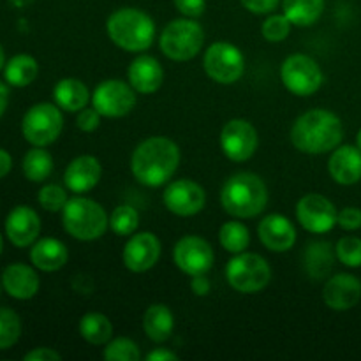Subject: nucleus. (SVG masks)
I'll return each mask as SVG.
<instances>
[{"mask_svg": "<svg viewBox=\"0 0 361 361\" xmlns=\"http://www.w3.org/2000/svg\"><path fill=\"white\" fill-rule=\"evenodd\" d=\"M249 13L270 14L279 7L281 0H240Z\"/></svg>", "mask_w": 361, "mask_h": 361, "instance_id": "42", "label": "nucleus"}, {"mask_svg": "<svg viewBox=\"0 0 361 361\" xmlns=\"http://www.w3.org/2000/svg\"><path fill=\"white\" fill-rule=\"evenodd\" d=\"M129 83L137 94H155L164 81V69L161 62L150 55H140L130 62L127 71Z\"/></svg>", "mask_w": 361, "mask_h": 361, "instance_id": "21", "label": "nucleus"}, {"mask_svg": "<svg viewBox=\"0 0 361 361\" xmlns=\"http://www.w3.org/2000/svg\"><path fill=\"white\" fill-rule=\"evenodd\" d=\"M161 250V242L154 233H134L123 247V264L127 270L134 271V274H145L157 264Z\"/></svg>", "mask_w": 361, "mask_h": 361, "instance_id": "16", "label": "nucleus"}, {"mask_svg": "<svg viewBox=\"0 0 361 361\" xmlns=\"http://www.w3.org/2000/svg\"><path fill=\"white\" fill-rule=\"evenodd\" d=\"M337 259L348 268L361 267V238L358 236H344L335 247Z\"/></svg>", "mask_w": 361, "mask_h": 361, "instance_id": "36", "label": "nucleus"}, {"mask_svg": "<svg viewBox=\"0 0 361 361\" xmlns=\"http://www.w3.org/2000/svg\"><path fill=\"white\" fill-rule=\"evenodd\" d=\"M281 80L291 94L309 97L323 87L324 74L312 56L296 53L288 56L282 63Z\"/></svg>", "mask_w": 361, "mask_h": 361, "instance_id": "9", "label": "nucleus"}, {"mask_svg": "<svg viewBox=\"0 0 361 361\" xmlns=\"http://www.w3.org/2000/svg\"><path fill=\"white\" fill-rule=\"evenodd\" d=\"M2 286L9 296L16 300H30L39 291V275L28 264L14 263L4 270Z\"/></svg>", "mask_w": 361, "mask_h": 361, "instance_id": "23", "label": "nucleus"}, {"mask_svg": "<svg viewBox=\"0 0 361 361\" xmlns=\"http://www.w3.org/2000/svg\"><path fill=\"white\" fill-rule=\"evenodd\" d=\"M190 289H192L194 295L197 296L208 295V293H210V281L207 279V274L190 277Z\"/></svg>", "mask_w": 361, "mask_h": 361, "instance_id": "44", "label": "nucleus"}, {"mask_svg": "<svg viewBox=\"0 0 361 361\" xmlns=\"http://www.w3.org/2000/svg\"><path fill=\"white\" fill-rule=\"evenodd\" d=\"M109 228L116 236H130L140 228V214L136 208L120 204L111 212L109 217Z\"/></svg>", "mask_w": 361, "mask_h": 361, "instance_id": "33", "label": "nucleus"}, {"mask_svg": "<svg viewBox=\"0 0 361 361\" xmlns=\"http://www.w3.org/2000/svg\"><path fill=\"white\" fill-rule=\"evenodd\" d=\"M63 229L80 242H94L104 236L109 228V217L102 204L78 194L67 200L62 210Z\"/></svg>", "mask_w": 361, "mask_h": 361, "instance_id": "5", "label": "nucleus"}, {"mask_svg": "<svg viewBox=\"0 0 361 361\" xmlns=\"http://www.w3.org/2000/svg\"><path fill=\"white\" fill-rule=\"evenodd\" d=\"M219 242L228 252L240 254L249 249L250 233L245 224L238 221H229L219 229Z\"/></svg>", "mask_w": 361, "mask_h": 361, "instance_id": "32", "label": "nucleus"}, {"mask_svg": "<svg viewBox=\"0 0 361 361\" xmlns=\"http://www.w3.org/2000/svg\"><path fill=\"white\" fill-rule=\"evenodd\" d=\"M176 11L185 18H200L207 9V0H173Z\"/></svg>", "mask_w": 361, "mask_h": 361, "instance_id": "41", "label": "nucleus"}, {"mask_svg": "<svg viewBox=\"0 0 361 361\" xmlns=\"http://www.w3.org/2000/svg\"><path fill=\"white\" fill-rule=\"evenodd\" d=\"M143 330L150 341L162 344L171 337L175 330V316L162 303L150 305L143 316Z\"/></svg>", "mask_w": 361, "mask_h": 361, "instance_id": "26", "label": "nucleus"}, {"mask_svg": "<svg viewBox=\"0 0 361 361\" xmlns=\"http://www.w3.org/2000/svg\"><path fill=\"white\" fill-rule=\"evenodd\" d=\"M180 164V148L164 136L141 141L130 159L133 175L141 185L161 187L173 178Z\"/></svg>", "mask_w": 361, "mask_h": 361, "instance_id": "1", "label": "nucleus"}, {"mask_svg": "<svg viewBox=\"0 0 361 361\" xmlns=\"http://www.w3.org/2000/svg\"><path fill=\"white\" fill-rule=\"evenodd\" d=\"M162 201L171 214L178 217H192L200 214L207 204V192L200 183L182 178L175 180L166 187Z\"/></svg>", "mask_w": 361, "mask_h": 361, "instance_id": "15", "label": "nucleus"}, {"mask_svg": "<svg viewBox=\"0 0 361 361\" xmlns=\"http://www.w3.org/2000/svg\"><path fill=\"white\" fill-rule=\"evenodd\" d=\"M7 102H9V88L6 87V83L0 81V116H2L4 111H6Z\"/></svg>", "mask_w": 361, "mask_h": 361, "instance_id": "47", "label": "nucleus"}, {"mask_svg": "<svg viewBox=\"0 0 361 361\" xmlns=\"http://www.w3.org/2000/svg\"><path fill=\"white\" fill-rule=\"evenodd\" d=\"M63 129L62 111L51 102L34 104L23 116L21 133L25 140L34 147H48L59 140Z\"/></svg>", "mask_w": 361, "mask_h": 361, "instance_id": "8", "label": "nucleus"}, {"mask_svg": "<svg viewBox=\"0 0 361 361\" xmlns=\"http://www.w3.org/2000/svg\"><path fill=\"white\" fill-rule=\"evenodd\" d=\"M335 250L328 242H314L305 250V270L314 281H323L330 277L334 270Z\"/></svg>", "mask_w": 361, "mask_h": 361, "instance_id": "27", "label": "nucleus"}, {"mask_svg": "<svg viewBox=\"0 0 361 361\" xmlns=\"http://www.w3.org/2000/svg\"><path fill=\"white\" fill-rule=\"evenodd\" d=\"M337 224L345 231H356L361 228V210L356 207L342 208L337 215Z\"/></svg>", "mask_w": 361, "mask_h": 361, "instance_id": "40", "label": "nucleus"}, {"mask_svg": "<svg viewBox=\"0 0 361 361\" xmlns=\"http://www.w3.org/2000/svg\"><path fill=\"white\" fill-rule=\"evenodd\" d=\"M39 233H41V219L37 212L25 204H20L9 212L6 219V235L14 247L23 249L32 245L37 240Z\"/></svg>", "mask_w": 361, "mask_h": 361, "instance_id": "18", "label": "nucleus"}, {"mask_svg": "<svg viewBox=\"0 0 361 361\" xmlns=\"http://www.w3.org/2000/svg\"><path fill=\"white\" fill-rule=\"evenodd\" d=\"M214 249L204 238L196 235L183 236L173 249V261L176 268L189 277L208 274L214 267Z\"/></svg>", "mask_w": 361, "mask_h": 361, "instance_id": "12", "label": "nucleus"}, {"mask_svg": "<svg viewBox=\"0 0 361 361\" xmlns=\"http://www.w3.org/2000/svg\"><path fill=\"white\" fill-rule=\"evenodd\" d=\"M102 175L101 162L94 155H80L66 168L63 183L74 194L90 192Z\"/></svg>", "mask_w": 361, "mask_h": 361, "instance_id": "20", "label": "nucleus"}, {"mask_svg": "<svg viewBox=\"0 0 361 361\" xmlns=\"http://www.w3.org/2000/svg\"><path fill=\"white\" fill-rule=\"evenodd\" d=\"M21 335V321L14 310L0 307V351L11 349Z\"/></svg>", "mask_w": 361, "mask_h": 361, "instance_id": "34", "label": "nucleus"}, {"mask_svg": "<svg viewBox=\"0 0 361 361\" xmlns=\"http://www.w3.org/2000/svg\"><path fill=\"white\" fill-rule=\"evenodd\" d=\"M226 279L235 291L242 295H256L270 284L271 268L259 254L240 252L229 259Z\"/></svg>", "mask_w": 361, "mask_h": 361, "instance_id": "7", "label": "nucleus"}, {"mask_svg": "<svg viewBox=\"0 0 361 361\" xmlns=\"http://www.w3.org/2000/svg\"><path fill=\"white\" fill-rule=\"evenodd\" d=\"M104 360L108 361H140L141 360V351L137 348L136 342H133L130 338L120 337L113 338L106 344L104 348Z\"/></svg>", "mask_w": 361, "mask_h": 361, "instance_id": "35", "label": "nucleus"}, {"mask_svg": "<svg viewBox=\"0 0 361 361\" xmlns=\"http://www.w3.org/2000/svg\"><path fill=\"white\" fill-rule=\"evenodd\" d=\"M331 178L341 185H355L361 180V150L353 145H338L328 161Z\"/></svg>", "mask_w": 361, "mask_h": 361, "instance_id": "22", "label": "nucleus"}, {"mask_svg": "<svg viewBox=\"0 0 361 361\" xmlns=\"http://www.w3.org/2000/svg\"><path fill=\"white\" fill-rule=\"evenodd\" d=\"M178 360V356L175 355L173 351H169V349H155V351H150L147 355V361H176Z\"/></svg>", "mask_w": 361, "mask_h": 361, "instance_id": "45", "label": "nucleus"}, {"mask_svg": "<svg viewBox=\"0 0 361 361\" xmlns=\"http://www.w3.org/2000/svg\"><path fill=\"white\" fill-rule=\"evenodd\" d=\"M291 20L286 14H271L261 25V34L267 41L281 42L291 34Z\"/></svg>", "mask_w": 361, "mask_h": 361, "instance_id": "37", "label": "nucleus"}, {"mask_svg": "<svg viewBox=\"0 0 361 361\" xmlns=\"http://www.w3.org/2000/svg\"><path fill=\"white\" fill-rule=\"evenodd\" d=\"M257 235L261 243L271 252H288L296 243L295 224L281 214L267 215L259 222Z\"/></svg>", "mask_w": 361, "mask_h": 361, "instance_id": "19", "label": "nucleus"}, {"mask_svg": "<svg viewBox=\"0 0 361 361\" xmlns=\"http://www.w3.org/2000/svg\"><path fill=\"white\" fill-rule=\"evenodd\" d=\"M356 147L361 150V129L358 130V136H356Z\"/></svg>", "mask_w": 361, "mask_h": 361, "instance_id": "49", "label": "nucleus"}, {"mask_svg": "<svg viewBox=\"0 0 361 361\" xmlns=\"http://www.w3.org/2000/svg\"><path fill=\"white\" fill-rule=\"evenodd\" d=\"M53 171V157L44 147H34L23 157V173L30 182H44Z\"/></svg>", "mask_w": 361, "mask_h": 361, "instance_id": "31", "label": "nucleus"}, {"mask_svg": "<svg viewBox=\"0 0 361 361\" xmlns=\"http://www.w3.org/2000/svg\"><path fill=\"white\" fill-rule=\"evenodd\" d=\"M4 66H6V55H4V49L0 46V71H2Z\"/></svg>", "mask_w": 361, "mask_h": 361, "instance_id": "48", "label": "nucleus"}, {"mask_svg": "<svg viewBox=\"0 0 361 361\" xmlns=\"http://www.w3.org/2000/svg\"><path fill=\"white\" fill-rule=\"evenodd\" d=\"M2 249H4V238L2 235H0V254H2Z\"/></svg>", "mask_w": 361, "mask_h": 361, "instance_id": "50", "label": "nucleus"}, {"mask_svg": "<svg viewBox=\"0 0 361 361\" xmlns=\"http://www.w3.org/2000/svg\"><path fill=\"white\" fill-rule=\"evenodd\" d=\"M106 32L118 48L130 53H141L154 44L155 23L145 11L122 7L109 14Z\"/></svg>", "mask_w": 361, "mask_h": 361, "instance_id": "4", "label": "nucleus"}, {"mask_svg": "<svg viewBox=\"0 0 361 361\" xmlns=\"http://www.w3.org/2000/svg\"><path fill=\"white\" fill-rule=\"evenodd\" d=\"M80 335L92 345H106L113 337V324L104 314L88 312L80 319Z\"/></svg>", "mask_w": 361, "mask_h": 361, "instance_id": "29", "label": "nucleus"}, {"mask_svg": "<svg viewBox=\"0 0 361 361\" xmlns=\"http://www.w3.org/2000/svg\"><path fill=\"white\" fill-rule=\"evenodd\" d=\"M159 44L168 59L175 62H187L203 49L204 32L192 18H178L162 30Z\"/></svg>", "mask_w": 361, "mask_h": 361, "instance_id": "6", "label": "nucleus"}, {"mask_svg": "<svg viewBox=\"0 0 361 361\" xmlns=\"http://www.w3.org/2000/svg\"><path fill=\"white\" fill-rule=\"evenodd\" d=\"M53 99H55V104L63 111L78 113L87 108L92 97L83 81L78 78H63L53 88Z\"/></svg>", "mask_w": 361, "mask_h": 361, "instance_id": "25", "label": "nucleus"}, {"mask_svg": "<svg viewBox=\"0 0 361 361\" xmlns=\"http://www.w3.org/2000/svg\"><path fill=\"white\" fill-rule=\"evenodd\" d=\"M221 204L231 217H257L268 204L267 183L254 173H236L222 187Z\"/></svg>", "mask_w": 361, "mask_h": 361, "instance_id": "3", "label": "nucleus"}, {"mask_svg": "<svg viewBox=\"0 0 361 361\" xmlns=\"http://www.w3.org/2000/svg\"><path fill=\"white\" fill-rule=\"evenodd\" d=\"M69 259V250L60 240L42 238L30 249V261L37 270L56 271L66 267Z\"/></svg>", "mask_w": 361, "mask_h": 361, "instance_id": "24", "label": "nucleus"}, {"mask_svg": "<svg viewBox=\"0 0 361 361\" xmlns=\"http://www.w3.org/2000/svg\"><path fill=\"white\" fill-rule=\"evenodd\" d=\"M137 92L122 80H106L95 87L92 106L106 118H122L136 106Z\"/></svg>", "mask_w": 361, "mask_h": 361, "instance_id": "11", "label": "nucleus"}, {"mask_svg": "<svg viewBox=\"0 0 361 361\" xmlns=\"http://www.w3.org/2000/svg\"><path fill=\"white\" fill-rule=\"evenodd\" d=\"M11 168H13V157L9 155V152L0 148V178H4L11 171Z\"/></svg>", "mask_w": 361, "mask_h": 361, "instance_id": "46", "label": "nucleus"}, {"mask_svg": "<svg viewBox=\"0 0 361 361\" xmlns=\"http://www.w3.org/2000/svg\"><path fill=\"white\" fill-rule=\"evenodd\" d=\"M337 208L323 194H307L296 204V219L305 231L323 235L337 224Z\"/></svg>", "mask_w": 361, "mask_h": 361, "instance_id": "14", "label": "nucleus"}, {"mask_svg": "<svg viewBox=\"0 0 361 361\" xmlns=\"http://www.w3.org/2000/svg\"><path fill=\"white\" fill-rule=\"evenodd\" d=\"M282 9L293 25L310 27L323 16L324 0H282Z\"/></svg>", "mask_w": 361, "mask_h": 361, "instance_id": "28", "label": "nucleus"}, {"mask_svg": "<svg viewBox=\"0 0 361 361\" xmlns=\"http://www.w3.org/2000/svg\"><path fill=\"white\" fill-rule=\"evenodd\" d=\"M204 73L210 80L221 85H233L243 76L245 59L240 48L231 42H214L204 51Z\"/></svg>", "mask_w": 361, "mask_h": 361, "instance_id": "10", "label": "nucleus"}, {"mask_svg": "<svg viewBox=\"0 0 361 361\" xmlns=\"http://www.w3.org/2000/svg\"><path fill=\"white\" fill-rule=\"evenodd\" d=\"M344 137L341 118L328 109H310L298 116L291 129V141L302 154L321 155L334 152Z\"/></svg>", "mask_w": 361, "mask_h": 361, "instance_id": "2", "label": "nucleus"}, {"mask_svg": "<svg viewBox=\"0 0 361 361\" xmlns=\"http://www.w3.org/2000/svg\"><path fill=\"white\" fill-rule=\"evenodd\" d=\"M62 356L51 348H37L25 355V361H60Z\"/></svg>", "mask_w": 361, "mask_h": 361, "instance_id": "43", "label": "nucleus"}, {"mask_svg": "<svg viewBox=\"0 0 361 361\" xmlns=\"http://www.w3.org/2000/svg\"><path fill=\"white\" fill-rule=\"evenodd\" d=\"M259 137L256 127L243 118H233L222 127L221 148L222 154L233 162H245L256 154Z\"/></svg>", "mask_w": 361, "mask_h": 361, "instance_id": "13", "label": "nucleus"}, {"mask_svg": "<svg viewBox=\"0 0 361 361\" xmlns=\"http://www.w3.org/2000/svg\"><path fill=\"white\" fill-rule=\"evenodd\" d=\"M78 129L83 130V133H94L99 126H101V113L92 106V108H83L81 111H78L76 118Z\"/></svg>", "mask_w": 361, "mask_h": 361, "instance_id": "39", "label": "nucleus"}, {"mask_svg": "<svg viewBox=\"0 0 361 361\" xmlns=\"http://www.w3.org/2000/svg\"><path fill=\"white\" fill-rule=\"evenodd\" d=\"M323 300L331 310L344 312L353 309L361 300V281L351 274H337L324 284Z\"/></svg>", "mask_w": 361, "mask_h": 361, "instance_id": "17", "label": "nucleus"}, {"mask_svg": "<svg viewBox=\"0 0 361 361\" xmlns=\"http://www.w3.org/2000/svg\"><path fill=\"white\" fill-rule=\"evenodd\" d=\"M39 74L37 60L30 55H16L6 63L4 69V78L13 87H28L34 83V80Z\"/></svg>", "mask_w": 361, "mask_h": 361, "instance_id": "30", "label": "nucleus"}, {"mask_svg": "<svg viewBox=\"0 0 361 361\" xmlns=\"http://www.w3.org/2000/svg\"><path fill=\"white\" fill-rule=\"evenodd\" d=\"M37 200L39 204H41L44 210L62 212L69 197H67L66 189H62L60 185H55V183H49V185H44L39 190Z\"/></svg>", "mask_w": 361, "mask_h": 361, "instance_id": "38", "label": "nucleus"}]
</instances>
